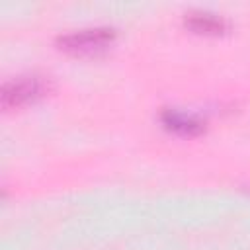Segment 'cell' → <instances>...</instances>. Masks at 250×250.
Here are the masks:
<instances>
[{
    "mask_svg": "<svg viewBox=\"0 0 250 250\" xmlns=\"http://www.w3.org/2000/svg\"><path fill=\"white\" fill-rule=\"evenodd\" d=\"M115 37V29L113 27H86V29H74L70 33L59 35L57 45L64 51L70 53H92L98 49H104L105 45H109Z\"/></svg>",
    "mask_w": 250,
    "mask_h": 250,
    "instance_id": "1",
    "label": "cell"
},
{
    "mask_svg": "<svg viewBox=\"0 0 250 250\" xmlns=\"http://www.w3.org/2000/svg\"><path fill=\"white\" fill-rule=\"evenodd\" d=\"M45 90V84L37 76H20L14 80L4 82L2 86V105L4 107H16L21 104H27L35 98H39Z\"/></svg>",
    "mask_w": 250,
    "mask_h": 250,
    "instance_id": "2",
    "label": "cell"
},
{
    "mask_svg": "<svg viewBox=\"0 0 250 250\" xmlns=\"http://www.w3.org/2000/svg\"><path fill=\"white\" fill-rule=\"evenodd\" d=\"M160 121L166 129L180 133V135H197L203 131V121L191 113L178 111V109H164Z\"/></svg>",
    "mask_w": 250,
    "mask_h": 250,
    "instance_id": "3",
    "label": "cell"
},
{
    "mask_svg": "<svg viewBox=\"0 0 250 250\" xmlns=\"http://www.w3.org/2000/svg\"><path fill=\"white\" fill-rule=\"evenodd\" d=\"M186 23L197 31V33H211V35H217V33H223L227 31V21L219 16V14H213V12H207V10H193V12H188L186 14Z\"/></svg>",
    "mask_w": 250,
    "mask_h": 250,
    "instance_id": "4",
    "label": "cell"
}]
</instances>
